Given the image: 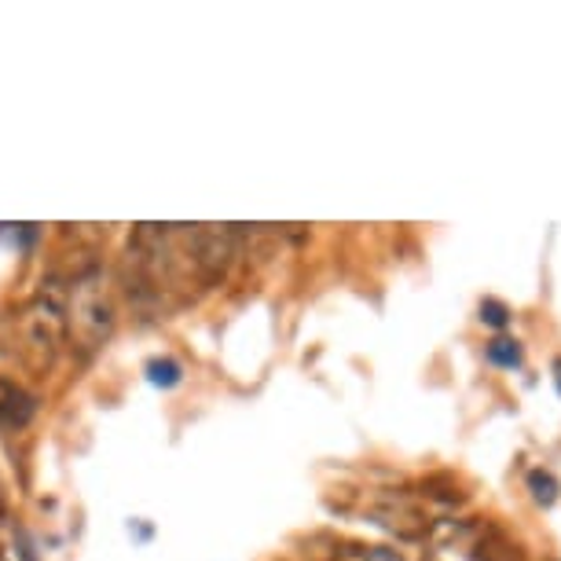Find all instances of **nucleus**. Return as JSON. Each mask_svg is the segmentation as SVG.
<instances>
[{"label":"nucleus","mask_w":561,"mask_h":561,"mask_svg":"<svg viewBox=\"0 0 561 561\" xmlns=\"http://www.w3.org/2000/svg\"><path fill=\"white\" fill-rule=\"evenodd\" d=\"M67 294L70 287L59 275H48L30 301L8 316L4 323V353L15 359L26 375L45 378L67 345Z\"/></svg>","instance_id":"obj_1"},{"label":"nucleus","mask_w":561,"mask_h":561,"mask_svg":"<svg viewBox=\"0 0 561 561\" xmlns=\"http://www.w3.org/2000/svg\"><path fill=\"white\" fill-rule=\"evenodd\" d=\"M118 305H114L111 283L100 268H84L70 279L67 294V342L81 359L100 353L103 342L114 334Z\"/></svg>","instance_id":"obj_2"},{"label":"nucleus","mask_w":561,"mask_h":561,"mask_svg":"<svg viewBox=\"0 0 561 561\" xmlns=\"http://www.w3.org/2000/svg\"><path fill=\"white\" fill-rule=\"evenodd\" d=\"M37 415V397L15 382V378L0 375V426L23 430Z\"/></svg>","instance_id":"obj_3"},{"label":"nucleus","mask_w":561,"mask_h":561,"mask_svg":"<svg viewBox=\"0 0 561 561\" xmlns=\"http://www.w3.org/2000/svg\"><path fill=\"white\" fill-rule=\"evenodd\" d=\"M144 375L154 389H176L184 382V367H180L173 356H154L151 364L144 367Z\"/></svg>","instance_id":"obj_4"},{"label":"nucleus","mask_w":561,"mask_h":561,"mask_svg":"<svg viewBox=\"0 0 561 561\" xmlns=\"http://www.w3.org/2000/svg\"><path fill=\"white\" fill-rule=\"evenodd\" d=\"M484 356H489V364L495 367H506V370H514V367H522V345L514 342V337H492L489 345H484Z\"/></svg>","instance_id":"obj_5"},{"label":"nucleus","mask_w":561,"mask_h":561,"mask_svg":"<svg viewBox=\"0 0 561 561\" xmlns=\"http://www.w3.org/2000/svg\"><path fill=\"white\" fill-rule=\"evenodd\" d=\"M528 492H533V500L539 506H554L561 484H558V478L550 470H533V473H528Z\"/></svg>","instance_id":"obj_6"},{"label":"nucleus","mask_w":561,"mask_h":561,"mask_svg":"<svg viewBox=\"0 0 561 561\" xmlns=\"http://www.w3.org/2000/svg\"><path fill=\"white\" fill-rule=\"evenodd\" d=\"M511 309H506L503 301H495V298H484L481 301V323H489V327H495V331H503L506 323H511Z\"/></svg>","instance_id":"obj_7"},{"label":"nucleus","mask_w":561,"mask_h":561,"mask_svg":"<svg viewBox=\"0 0 561 561\" xmlns=\"http://www.w3.org/2000/svg\"><path fill=\"white\" fill-rule=\"evenodd\" d=\"M356 561H404L397 547H359Z\"/></svg>","instance_id":"obj_8"},{"label":"nucleus","mask_w":561,"mask_h":561,"mask_svg":"<svg viewBox=\"0 0 561 561\" xmlns=\"http://www.w3.org/2000/svg\"><path fill=\"white\" fill-rule=\"evenodd\" d=\"M15 550H19V561H37L34 539L26 536V528H15Z\"/></svg>","instance_id":"obj_9"},{"label":"nucleus","mask_w":561,"mask_h":561,"mask_svg":"<svg viewBox=\"0 0 561 561\" xmlns=\"http://www.w3.org/2000/svg\"><path fill=\"white\" fill-rule=\"evenodd\" d=\"M8 517V495H4V484H0V522Z\"/></svg>","instance_id":"obj_10"},{"label":"nucleus","mask_w":561,"mask_h":561,"mask_svg":"<svg viewBox=\"0 0 561 561\" xmlns=\"http://www.w3.org/2000/svg\"><path fill=\"white\" fill-rule=\"evenodd\" d=\"M554 386H558V393H561V359H554Z\"/></svg>","instance_id":"obj_11"},{"label":"nucleus","mask_w":561,"mask_h":561,"mask_svg":"<svg viewBox=\"0 0 561 561\" xmlns=\"http://www.w3.org/2000/svg\"><path fill=\"white\" fill-rule=\"evenodd\" d=\"M0 561H4V558H0Z\"/></svg>","instance_id":"obj_12"}]
</instances>
